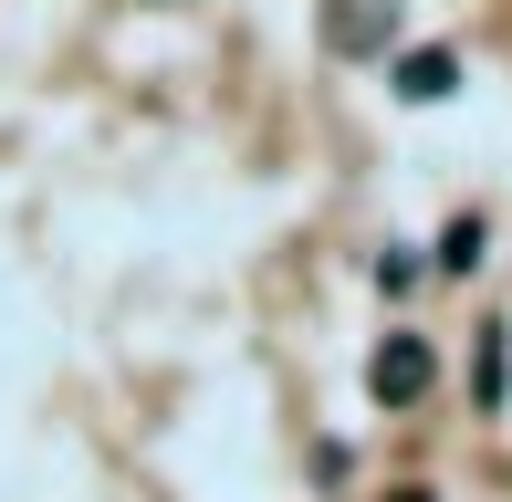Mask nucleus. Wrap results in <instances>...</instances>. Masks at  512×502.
<instances>
[{"label": "nucleus", "instance_id": "nucleus-3", "mask_svg": "<svg viewBox=\"0 0 512 502\" xmlns=\"http://www.w3.org/2000/svg\"><path fill=\"white\" fill-rule=\"evenodd\" d=\"M398 95H408V105L460 95V53H439V42H429V53H398Z\"/></svg>", "mask_w": 512, "mask_h": 502}, {"label": "nucleus", "instance_id": "nucleus-6", "mask_svg": "<svg viewBox=\"0 0 512 502\" xmlns=\"http://www.w3.org/2000/svg\"><path fill=\"white\" fill-rule=\"evenodd\" d=\"M387 502H439V492H418V482H398V492H387Z\"/></svg>", "mask_w": 512, "mask_h": 502}, {"label": "nucleus", "instance_id": "nucleus-2", "mask_svg": "<svg viewBox=\"0 0 512 502\" xmlns=\"http://www.w3.org/2000/svg\"><path fill=\"white\" fill-rule=\"evenodd\" d=\"M387 32H398L387 0H335V11H324V42H335V53H377Z\"/></svg>", "mask_w": 512, "mask_h": 502}, {"label": "nucleus", "instance_id": "nucleus-5", "mask_svg": "<svg viewBox=\"0 0 512 502\" xmlns=\"http://www.w3.org/2000/svg\"><path fill=\"white\" fill-rule=\"evenodd\" d=\"M502 367H512V346H502V325L481 335V408H502Z\"/></svg>", "mask_w": 512, "mask_h": 502}, {"label": "nucleus", "instance_id": "nucleus-1", "mask_svg": "<svg viewBox=\"0 0 512 502\" xmlns=\"http://www.w3.org/2000/svg\"><path fill=\"white\" fill-rule=\"evenodd\" d=\"M429 335H387V346L377 356H366V398H377V408H418V398H429Z\"/></svg>", "mask_w": 512, "mask_h": 502}, {"label": "nucleus", "instance_id": "nucleus-4", "mask_svg": "<svg viewBox=\"0 0 512 502\" xmlns=\"http://www.w3.org/2000/svg\"><path fill=\"white\" fill-rule=\"evenodd\" d=\"M439 262H450V272H481V220H450V231H439Z\"/></svg>", "mask_w": 512, "mask_h": 502}]
</instances>
